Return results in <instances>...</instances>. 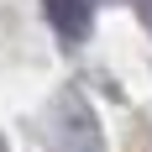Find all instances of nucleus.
<instances>
[{"mask_svg": "<svg viewBox=\"0 0 152 152\" xmlns=\"http://www.w3.org/2000/svg\"><path fill=\"white\" fill-rule=\"evenodd\" d=\"M47 142H53V152H105L100 121H94L84 94L63 89L53 100V110H47Z\"/></svg>", "mask_w": 152, "mask_h": 152, "instance_id": "1", "label": "nucleus"}, {"mask_svg": "<svg viewBox=\"0 0 152 152\" xmlns=\"http://www.w3.org/2000/svg\"><path fill=\"white\" fill-rule=\"evenodd\" d=\"M47 21L63 47H79L94 31V0H47Z\"/></svg>", "mask_w": 152, "mask_h": 152, "instance_id": "2", "label": "nucleus"}, {"mask_svg": "<svg viewBox=\"0 0 152 152\" xmlns=\"http://www.w3.org/2000/svg\"><path fill=\"white\" fill-rule=\"evenodd\" d=\"M137 11H142V21H147V31H152V0H137Z\"/></svg>", "mask_w": 152, "mask_h": 152, "instance_id": "3", "label": "nucleus"}]
</instances>
